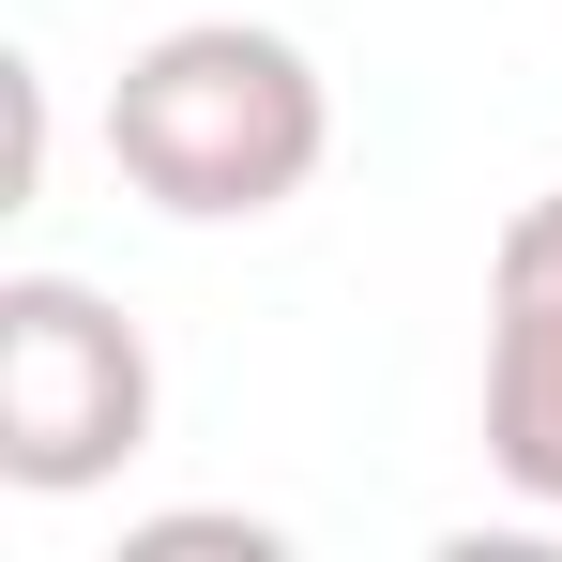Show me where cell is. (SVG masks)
Instances as JSON below:
<instances>
[{
	"label": "cell",
	"mask_w": 562,
	"mask_h": 562,
	"mask_svg": "<svg viewBox=\"0 0 562 562\" xmlns=\"http://www.w3.org/2000/svg\"><path fill=\"white\" fill-rule=\"evenodd\" d=\"M486 471L562 517V183L486 244Z\"/></svg>",
	"instance_id": "3"
},
{
	"label": "cell",
	"mask_w": 562,
	"mask_h": 562,
	"mask_svg": "<svg viewBox=\"0 0 562 562\" xmlns=\"http://www.w3.org/2000/svg\"><path fill=\"white\" fill-rule=\"evenodd\" d=\"M153 441V335L77 274H0V486L77 502Z\"/></svg>",
	"instance_id": "2"
},
{
	"label": "cell",
	"mask_w": 562,
	"mask_h": 562,
	"mask_svg": "<svg viewBox=\"0 0 562 562\" xmlns=\"http://www.w3.org/2000/svg\"><path fill=\"white\" fill-rule=\"evenodd\" d=\"M319 153H335V92L259 15H183V31H153L106 77V168L153 198V213H183V228L289 213V198L319 183Z\"/></svg>",
	"instance_id": "1"
}]
</instances>
